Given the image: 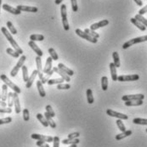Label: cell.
<instances>
[{
    "instance_id": "55",
    "label": "cell",
    "mask_w": 147,
    "mask_h": 147,
    "mask_svg": "<svg viewBox=\"0 0 147 147\" xmlns=\"http://www.w3.org/2000/svg\"><path fill=\"white\" fill-rule=\"evenodd\" d=\"M135 3H136V4L137 5H139V6H142L143 5V2H142V0H134Z\"/></svg>"
},
{
    "instance_id": "48",
    "label": "cell",
    "mask_w": 147,
    "mask_h": 147,
    "mask_svg": "<svg viewBox=\"0 0 147 147\" xmlns=\"http://www.w3.org/2000/svg\"><path fill=\"white\" fill-rule=\"evenodd\" d=\"M71 9L73 12H77L78 10V2L77 0H71Z\"/></svg>"
},
{
    "instance_id": "41",
    "label": "cell",
    "mask_w": 147,
    "mask_h": 147,
    "mask_svg": "<svg viewBox=\"0 0 147 147\" xmlns=\"http://www.w3.org/2000/svg\"><path fill=\"white\" fill-rule=\"evenodd\" d=\"M7 100H8V103H7V105L9 107H12L13 105H14V101H13V93L12 92H9L8 93V98H7Z\"/></svg>"
},
{
    "instance_id": "23",
    "label": "cell",
    "mask_w": 147,
    "mask_h": 147,
    "mask_svg": "<svg viewBox=\"0 0 147 147\" xmlns=\"http://www.w3.org/2000/svg\"><path fill=\"white\" fill-rule=\"evenodd\" d=\"M80 140L79 139H66V140H63L62 143L64 145H78L79 144Z\"/></svg>"
},
{
    "instance_id": "10",
    "label": "cell",
    "mask_w": 147,
    "mask_h": 147,
    "mask_svg": "<svg viewBox=\"0 0 147 147\" xmlns=\"http://www.w3.org/2000/svg\"><path fill=\"white\" fill-rule=\"evenodd\" d=\"M13 101H14V105H15V111L16 114H19L21 111V104H20V100L17 93H13Z\"/></svg>"
},
{
    "instance_id": "57",
    "label": "cell",
    "mask_w": 147,
    "mask_h": 147,
    "mask_svg": "<svg viewBox=\"0 0 147 147\" xmlns=\"http://www.w3.org/2000/svg\"><path fill=\"white\" fill-rule=\"evenodd\" d=\"M62 1H63V0H55V4L58 5V4H60V3H61Z\"/></svg>"
},
{
    "instance_id": "27",
    "label": "cell",
    "mask_w": 147,
    "mask_h": 147,
    "mask_svg": "<svg viewBox=\"0 0 147 147\" xmlns=\"http://www.w3.org/2000/svg\"><path fill=\"white\" fill-rule=\"evenodd\" d=\"M44 115H45L44 117L46 118V120H47V122H48V123H49V126H50L52 128H55V127H56V123L54 122V120H53L52 117L49 115V113H48V112H45Z\"/></svg>"
},
{
    "instance_id": "7",
    "label": "cell",
    "mask_w": 147,
    "mask_h": 147,
    "mask_svg": "<svg viewBox=\"0 0 147 147\" xmlns=\"http://www.w3.org/2000/svg\"><path fill=\"white\" fill-rule=\"evenodd\" d=\"M32 139L37 140H41L43 142H53L54 137L52 136H47V135H42V134H32L31 135Z\"/></svg>"
},
{
    "instance_id": "59",
    "label": "cell",
    "mask_w": 147,
    "mask_h": 147,
    "mask_svg": "<svg viewBox=\"0 0 147 147\" xmlns=\"http://www.w3.org/2000/svg\"><path fill=\"white\" fill-rule=\"evenodd\" d=\"M0 100H2V93H1V90H0Z\"/></svg>"
},
{
    "instance_id": "52",
    "label": "cell",
    "mask_w": 147,
    "mask_h": 147,
    "mask_svg": "<svg viewBox=\"0 0 147 147\" xmlns=\"http://www.w3.org/2000/svg\"><path fill=\"white\" fill-rule=\"evenodd\" d=\"M79 135H80V134L78 132H74V133L68 134V139H78L79 137Z\"/></svg>"
},
{
    "instance_id": "20",
    "label": "cell",
    "mask_w": 147,
    "mask_h": 147,
    "mask_svg": "<svg viewBox=\"0 0 147 147\" xmlns=\"http://www.w3.org/2000/svg\"><path fill=\"white\" fill-rule=\"evenodd\" d=\"M59 69H61V71H63L64 72H65L68 76H73L74 75V71L71 70V69H70V68H68V67H66L64 64L62 63H59L58 65V66H57Z\"/></svg>"
},
{
    "instance_id": "58",
    "label": "cell",
    "mask_w": 147,
    "mask_h": 147,
    "mask_svg": "<svg viewBox=\"0 0 147 147\" xmlns=\"http://www.w3.org/2000/svg\"><path fill=\"white\" fill-rule=\"evenodd\" d=\"M69 147H78V145H71Z\"/></svg>"
},
{
    "instance_id": "17",
    "label": "cell",
    "mask_w": 147,
    "mask_h": 147,
    "mask_svg": "<svg viewBox=\"0 0 147 147\" xmlns=\"http://www.w3.org/2000/svg\"><path fill=\"white\" fill-rule=\"evenodd\" d=\"M53 70H54L55 72H56L57 74H59V75L61 77V78H63L65 81H66V82H70V81H71L70 76H68L65 72H64L63 71H61V70L59 69L58 67H54Z\"/></svg>"
},
{
    "instance_id": "26",
    "label": "cell",
    "mask_w": 147,
    "mask_h": 147,
    "mask_svg": "<svg viewBox=\"0 0 147 147\" xmlns=\"http://www.w3.org/2000/svg\"><path fill=\"white\" fill-rule=\"evenodd\" d=\"M143 105V100H130V101H125L126 106H140Z\"/></svg>"
},
{
    "instance_id": "34",
    "label": "cell",
    "mask_w": 147,
    "mask_h": 147,
    "mask_svg": "<svg viewBox=\"0 0 147 147\" xmlns=\"http://www.w3.org/2000/svg\"><path fill=\"white\" fill-rule=\"evenodd\" d=\"M6 52H7V54H9V55H11L14 58H18L20 56V54L17 51H16L15 49H11V48H8L6 49Z\"/></svg>"
},
{
    "instance_id": "2",
    "label": "cell",
    "mask_w": 147,
    "mask_h": 147,
    "mask_svg": "<svg viewBox=\"0 0 147 147\" xmlns=\"http://www.w3.org/2000/svg\"><path fill=\"white\" fill-rule=\"evenodd\" d=\"M0 78H1V80L4 83V84H6L9 88H10L15 93L21 94V88H20L17 85H16V84H14L13 82H11V81L8 78V77H7L6 75L2 74V75L0 76Z\"/></svg>"
},
{
    "instance_id": "47",
    "label": "cell",
    "mask_w": 147,
    "mask_h": 147,
    "mask_svg": "<svg viewBox=\"0 0 147 147\" xmlns=\"http://www.w3.org/2000/svg\"><path fill=\"white\" fill-rule=\"evenodd\" d=\"M71 88V85L70 84H60L57 85V88L58 89H61V90H67Z\"/></svg>"
},
{
    "instance_id": "45",
    "label": "cell",
    "mask_w": 147,
    "mask_h": 147,
    "mask_svg": "<svg viewBox=\"0 0 147 147\" xmlns=\"http://www.w3.org/2000/svg\"><path fill=\"white\" fill-rule=\"evenodd\" d=\"M12 122V118L8 117H5V118H1L0 119V125H3V124H8V123H10Z\"/></svg>"
},
{
    "instance_id": "29",
    "label": "cell",
    "mask_w": 147,
    "mask_h": 147,
    "mask_svg": "<svg viewBox=\"0 0 147 147\" xmlns=\"http://www.w3.org/2000/svg\"><path fill=\"white\" fill-rule=\"evenodd\" d=\"M54 73H55L54 70H53V69H52V70H50L48 73H46V74H45V76H43V77H42V78L40 80V81H41V83H42V84H46V83L49 80L50 77H51Z\"/></svg>"
},
{
    "instance_id": "37",
    "label": "cell",
    "mask_w": 147,
    "mask_h": 147,
    "mask_svg": "<svg viewBox=\"0 0 147 147\" xmlns=\"http://www.w3.org/2000/svg\"><path fill=\"white\" fill-rule=\"evenodd\" d=\"M64 80L63 78H55V79H49L48 82H47V84H49V85H53V84H63L64 83Z\"/></svg>"
},
{
    "instance_id": "16",
    "label": "cell",
    "mask_w": 147,
    "mask_h": 147,
    "mask_svg": "<svg viewBox=\"0 0 147 147\" xmlns=\"http://www.w3.org/2000/svg\"><path fill=\"white\" fill-rule=\"evenodd\" d=\"M37 76H38V71H37V70H34V71H32V75L29 77L27 82L26 83V88H29L32 87V85L33 84V82H34V80H35V78H36Z\"/></svg>"
},
{
    "instance_id": "15",
    "label": "cell",
    "mask_w": 147,
    "mask_h": 147,
    "mask_svg": "<svg viewBox=\"0 0 147 147\" xmlns=\"http://www.w3.org/2000/svg\"><path fill=\"white\" fill-rule=\"evenodd\" d=\"M28 45L32 48V49L38 55V56H39V57H42V51L39 49V47L35 43V42H33V41H29V42H28Z\"/></svg>"
},
{
    "instance_id": "32",
    "label": "cell",
    "mask_w": 147,
    "mask_h": 147,
    "mask_svg": "<svg viewBox=\"0 0 147 147\" xmlns=\"http://www.w3.org/2000/svg\"><path fill=\"white\" fill-rule=\"evenodd\" d=\"M37 118L38 119V121L41 123V124H42L43 127H48L49 126V123H48V122H47V120H46V118L42 116V114H40V113H38L37 114Z\"/></svg>"
},
{
    "instance_id": "36",
    "label": "cell",
    "mask_w": 147,
    "mask_h": 147,
    "mask_svg": "<svg viewBox=\"0 0 147 147\" xmlns=\"http://www.w3.org/2000/svg\"><path fill=\"white\" fill-rule=\"evenodd\" d=\"M22 69V75H23V80L24 82H27L28 78H29V76H28V70H27V67L26 65H23L21 67Z\"/></svg>"
},
{
    "instance_id": "50",
    "label": "cell",
    "mask_w": 147,
    "mask_h": 147,
    "mask_svg": "<svg viewBox=\"0 0 147 147\" xmlns=\"http://www.w3.org/2000/svg\"><path fill=\"white\" fill-rule=\"evenodd\" d=\"M12 110L10 107H1L0 106V113H11Z\"/></svg>"
},
{
    "instance_id": "30",
    "label": "cell",
    "mask_w": 147,
    "mask_h": 147,
    "mask_svg": "<svg viewBox=\"0 0 147 147\" xmlns=\"http://www.w3.org/2000/svg\"><path fill=\"white\" fill-rule=\"evenodd\" d=\"M112 57H113V63L116 65V67H120L121 63H120V59H119V55L117 52H113L112 54Z\"/></svg>"
},
{
    "instance_id": "8",
    "label": "cell",
    "mask_w": 147,
    "mask_h": 147,
    "mask_svg": "<svg viewBox=\"0 0 147 147\" xmlns=\"http://www.w3.org/2000/svg\"><path fill=\"white\" fill-rule=\"evenodd\" d=\"M76 33H77L78 36H79L80 38H84L85 40H88V42H93V43H96V42H98V40H97L96 38H94L90 37L88 34L85 33L84 31H82V30H80V29H77V30H76Z\"/></svg>"
},
{
    "instance_id": "21",
    "label": "cell",
    "mask_w": 147,
    "mask_h": 147,
    "mask_svg": "<svg viewBox=\"0 0 147 147\" xmlns=\"http://www.w3.org/2000/svg\"><path fill=\"white\" fill-rule=\"evenodd\" d=\"M52 61H53V60H52L51 57L47 58L46 63H45V67H44L43 70H42V72H43L44 74L48 73L50 70H52Z\"/></svg>"
},
{
    "instance_id": "39",
    "label": "cell",
    "mask_w": 147,
    "mask_h": 147,
    "mask_svg": "<svg viewBox=\"0 0 147 147\" xmlns=\"http://www.w3.org/2000/svg\"><path fill=\"white\" fill-rule=\"evenodd\" d=\"M101 87L104 91H106L108 88V78L105 76L102 77V78H101Z\"/></svg>"
},
{
    "instance_id": "6",
    "label": "cell",
    "mask_w": 147,
    "mask_h": 147,
    "mask_svg": "<svg viewBox=\"0 0 147 147\" xmlns=\"http://www.w3.org/2000/svg\"><path fill=\"white\" fill-rule=\"evenodd\" d=\"M106 114L110 117H117L118 119H121V120H127L128 119V117L123 114V113H120V112H117V111H115L111 109H108L106 110Z\"/></svg>"
},
{
    "instance_id": "18",
    "label": "cell",
    "mask_w": 147,
    "mask_h": 147,
    "mask_svg": "<svg viewBox=\"0 0 147 147\" xmlns=\"http://www.w3.org/2000/svg\"><path fill=\"white\" fill-rule=\"evenodd\" d=\"M110 70H111V79L113 81H117V67L114 65V63H110Z\"/></svg>"
},
{
    "instance_id": "61",
    "label": "cell",
    "mask_w": 147,
    "mask_h": 147,
    "mask_svg": "<svg viewBox=\"0 0 147 147\" xmlns=\"http://www.w3.org/2000/svg\"><path fill=\"white\" fill-rule=\"evenodd\" d=\"M146 133H147V128H146Z\"/></svg>"
},
{
    "instance_id": "31",
    "label": "cell",
    "mask_w": 147,
    "mask_h": 147,
    "mask_svg": "<svg viewBox=\"0 0 147 147\" xmlns=\"http://www.w3.org/2000/svg\"><path fill=\"white\" fill-rule=\"evenodd\" d=\"M30 40L36 42V41H43L44 40V36L41 34H32L30 36Z\"/></svg>"
},
{
    "instance_id": "46",
    "label": "cell",
    "mask_w": 147,
    "mask_h": 147,
    "mask_svg": "<svg viewBox=\"0 0 147 147\" xmlns=\"http://www.w3.org/2000/svg\"><path fill=\"white\" fill-rule=\"evenodd\" d=\"M61 18L64 17H67V13H66V6L65 4H61Z\"/></svg>"
},
{
    "instance_id": "38",
    "label": "cell",
    "mask_w": 147,
    "mask_h": 147,
    "mask_svg": "<svg viewBox=\"0 0 147 147\" xmlns=\"http://www.w3.org/2000/svg\"><path fill=\"white\" fill-rule=\"evenodd\" d=\"M137 21H139L141 24H143L146 27H147V19H146L143 16H140V15H136L135 17H134Z\"/></svg>"
},
{
    "instance_id": "54",
    "label": "cell",
    "mask_w": 147,
    "mask_h": 147,
    "mask_svg": "<svg viewBox=\"0 0 147 147\" xmlns=\"http://www.w3.org/2000/svg\"><path fill=\"white\" fill-rule=\"evenodd\" d=\"M147 13V4L146 6H144L142 9H140V11H139V15H140V16H143L144 14H146Z\"/></svg>"
},
{
    "instance_id": "35",
    "label": "cell",
    "mask_w": 147,
    "mask_h": 147,
    "mask_svg": "<svg viewBox=\"0 0 147 147\" xmlns=\"http://www.w3.org/2000/svg\"><path fill=\"white\" fill-rule=\"evenodd\" d=\"M49 53L50 57L52 58V60H53V61H58L59 56H58L57 53L55 52V50L53 48H49Z\"/></svg>"
},
{
    "instance_id": "19",
    "label": "cell",
    "mask_w": 147,
    "mask_h": 147,
    "mask_svg": "<svg viewBox=\"0 0 147 147\" xmlns=\"http://www.w3.org/2000/svg\"><path fill=\"white\" fill-rule=\"evenodd\" d=\"M132 134H133V132H132L131 130H126V131H124V132H122V133L119 134H117V135H116V140H122L125 139L127 137L130 136Z\"/></svg>"
},
{
    "instance_id": "43",
    "label": "cell",
    "mask_w": 147,
    "mask_h": 147,
    "mask_svg": "<svg viewBox=\"0 0 147 147\" xmlns=\"http://www.w3.org/2000/svg\"><path fill=\"white\" fill-rule=\"evenodd\" d=\"M45 110H46V112H48L49 115L51 117H55V111H54V110H53V108H52L51 105H46Z\"/></svg>"
},
{
    "instance_id": "44",
    "label": "cell",
    "mask_w": 147,
    "mask_h": 147,
    "mask_svg": "<svg viewBox=\"0 0 147 147\" xmlns=\"http://www.w3.org/2000/svg\"><path fill=\"white\" fill-rule=\"evenodd\" d=\"M23 119L25 122H28L30 119V113H29V110L25 108L23 110Z\"/></svg>"
},
{
    "instance_id": "12",
    "label": "cell",
    "mask_w": 147,
    "mask_h": 147,
    "mask_svg": "<svg viewBox=\"0 0 147 147\" xmlns=\"http://www.w3.org/2000/svg\"><path fill=\"white\" fill-rule=\"evenodd\" d=\"M36 65H37V71H38V75L39 78V80H41L43 77V72H42V60L41 57L37 56L36 57Z\"/></svg>"
},
{
    "instance_id": "22",
    "label": "cell",
    "mask_w": 147,
    "mask_h": 147,
    "mask_svg": "<svg viewBox=\"0 0 147 147\" xmlns=\"http://www.w3.org/2000/svg\"><path fill=\"white\" fill-rule=\"evenodd\" d=\"M130 21H131V22H132V23H133V24H134L135 26H137V27H138V28H139L140 31H142V32H145V31L146 30V26H145L143 24H141L140 21H137L135 18H131V19H130Z\"/></svg>"
},
{
    "instance_id": "1",
    "label": "cell",
    "mask_w": 147,
    "mask_h": 147,
    "mask_svg": "<svg viewBox=\"0 0 147 147\" xmlns=\"http://www.w3.org/2000/svg\"><path fill=\"white\" fill-rule=\"evenodd\" d=\"M1 31H2V32L3 33V35L5 36V38L8 39V41L10 42L11 46L15 49V50L17 51L20 55H22V54H23V50L21 49V47L18 45V43L16 42V40L13 38V37L11 36V33H10L5 27H2V28H1Z\"/></svg>"
},
{
    "instance_id": "42",
    "label": "cell",
    "mask_w": 147,
    "mask_h": 147,
    "mask_svg": "<svg viewBox=\"0 0 147 147\" xmlns=\"http://www.w3.org/2000/svg\"><path fill=\"white\" fill-rule=\"evenodd\" d=\"M116 123H117V125L118 128H119V130H120L121 132H124V131H126V127H125V125L123 124V121H122L121 119L117 120V121H116Z\"/></svg>"
},
{
    "instance_id": "25",
    "label": "cell",
    "mask_w": 147,
    "mask_h": 147,
    "mask_svg": "<svg viewBox=\"0 0 147 147\" xmlns=\"http://www.w3.org/2000/svg\"><path fill=\"white\" fill-rule=\"evenodd\" d=\"M86 94H87V101H88V104H93L94 102V96H93L92 89H90V88L87 89Z\"/></svg>"
},
{
    "instance_id": "3",
    "label": "cell",
    "mask_w": 147,
    "mask_h": 147,
    "mask_svg": "<svg viewBox=\"0 0 147 147\" xmlns=\"http://www.w3.org/2000/svg\"><path fill=\"white\" fill-rule=\"evenodd\" d=\"M146 41H147V35L142 36V37H138V38H133V39H130V40L127 41V42L123 45V49H127V48L131 47V46H132V45H134V44L140 43V42H146Z\"/></svg>"
},
{
    "instance_id": "5",
    "label": "cell",
    "mask_w": 147,
    "mask_h": 147,
    "mask_svg": "<svg viewBox=\"0 0 147 147\" xmlns=\"http://www.w3.org/2000/svg\"><path fill=\"white\" fill-rule=\"evenodd\" d=\"M140 79V76L137 74L133 75H122L117 77V81L120 82H132V81H137Z\"/></svg>"
},
{
    "instance_id": "24",
    "label": "cell",
    "mask_w": 147,
    "mask_h": 147,
    "mask_svg": "<svg viewBox=\"0 0 147 147\" xmlns=\"http://www.w3.org/2000/svg\"><path fill=\"white\" fill-rule=\"evenodd\" d=\"M2 100L3 101H6L7 98H8V86L6 84H3L2 86Z\"/></svg>"
},
{
    "instance_id": "51",
    "label": "cell",
    "mask_w": 147,
    "mask_h": 147,
    "mask_svg": "<svg viewBox=\"0 0 147 147\" xmlns=\"http://www.w3.org/2000/svg\"><path fill=\"white\" fill-rule=\"evenodd\" d=\"M53 143V147H60V138L58 136H55Z\"/></svg>"
},
{
    "instance_id": "13",
    "label": "cell",
    "mask_w": 147,
    "mask_h": 147,
    "mask_svg": "<svg viewBox=\"0 0 147 147\" xmlns=\"http://www.w3.org/2000/svg\"><path fill=\"white\" fill-rule=\"evenodd\" d=\"M2 8H3L5 11H8L9 13H11V14H13V15H20L21 13V11H20L18 9L13 8V7H11V6H9V4H6V3L3 4V5H2Z\"/></svg>"
},
{
    "instance_id": "53",
    "label": "cell",
    "mask_w": 147,
    "mask_h": 147,
    "mask_svg": "<svg viewBox=\"0 0 147 147\" xmlns=\"http://www.w3.org/2000/svg\"><path fill=\"white\" fill-rule=\"evenodd\" d=\"M36 145L38 147H49V145L48 143H45L41 140H38V142H36Z\"/></svg>"
},
{
    "instance_id": "56",
    "label": "cell",
    "mask_w": 147,
    "mask_h": 147,
    "mask_svg": "<svg viewBox=\"0 0 147 147\" xmlns=\"http://www.w3.org/2000/svg\"><path fill=\"white\" fill-rule=\"evenodd\" d=\"M0 106L1 107H6L7 106V103L5 101H3V100H0Z\"/></svg>"
},
{
    "instance_id": "49",
    "label": "cell",
    "mask_w": 147,
    "mask_h": 147,
    "mask_svg": "<svg viewBox=\"0 0 147 147\" xmlns=\"http://www.w3.org/2000/svg\"><path fill=\"white\" fill-rule=\"evenodd\" d=\"M62 24H63L64 29H65V31H68L70 27H69L68 21H67V17H64V18H62Z\"/></svg>"
},
{
    "instance_id": "28",
    "label": "cell",
    "mask_w": 147,
    "mask_h": 147,
    "mask_svg": "<svg viewBox=\"0 0 147 147\" xmlns=\"http://www.w3.org/2000/svg\"><path fill=\"white\" fill-rule=\"evenodd\" d=\"M37 88H38V89L39 95H40L41 97H45L46 93H45V90H44V88H43V84L41 83L40 80H38V81L37 82Z\"/></svg>"
},
{
    "instance_id": "9",
    "label": "cell",
    "mask_w": 147,
    "mask_h": 147,
    "mask_svg": "<svg viewBox=\"0 0 147 147\" xmlns=\"http://www.w3.org/2000/svg\"><path fill=\"white\" fill-rule=\"evenodd\" d=\"M145 95L142 94H128L123 95L122 97V100L123 101H130V100H144Z\"/></svg>"
},
{
    "instance_id": "60",
    "label": "cell",
    "mask_w": 147,
    "mask_h": 147,
    "mask_svg": "<svg viewBox=\"0 0 147 147\" xmlns=\"http://www.w3.org/2000/svg\"><path fill=\"white\" fill-rule=\"evenodd\" d=\"M1 6H2V0H0V9H1Z\"/></svg>"
},
{
    "instance_id": "40",
    "label": "cell",
    "mask_w": 147,
    "mask_h": 147,
    "mask_svg": "<svg viewBox=\"0 0 147 147\" xmlns=\"http://www.w3.org/2000/svg\"><path fill=\"white\" fill-rule=\"evenodd\" d=\"M6 25H7V26H8L9 32H10L12 34H17V30L15 28V26H13V24H12L11 21H7Z\"/></svg>"
},
{
    "instance_id": "4",
    "label": "cell",
    "mask_w": 147,
    "mask_h": 147,
    "mask_svg": "<svg viewBox=\"0 0 147 147\" xmlns=\"http://www.w3.org/2000/svg\"><path fill=\"white\" fill-rule=\"evenodd\" d=\"M26 60V57L25 55H21V57H20V59H19V61H18V62H17V64L15 65V67H14V68L11 70V71H10V76H11V77L14 78V77H16V76L17 75L19 70L24 65V63H25Z\"/></svg>"
},
{
    "instance_id": "14",
    "label": "cell",
    "mask_w": 147,
    "mask_h": 147,
    "mask_svg": "<svg viewBox=\"0 0 147 147\" xmlns=\"http://www.w3.org/2000/svg\"><path fill=\"white\" fill-rule=\"evenodd\" d=\"M109 24V21L108 20H103V21H100V22H97V23H94L90 26V29L93 30V31H95L100 27H104L106 26L107 25Z\"/></svg>"
},
{
    "instance_id": "11",
    "label": "cell",
    "mask_w": 147,
    "mask_h": 147,
    "mask_svg": "<svg viewBox=\"0 0 147 147\" xmlns=\"http://www.w3.org/2000/svg\"><path fill=\"white\" fill-rule=\"evenodd\" d=\"M20 11H26V12H31V13H36L38 12V9L37 7L33 6H26V5H18L16 7Z\"/></svg>"
},
{
    "instance_id": "33",
    "label": "cell",
    "mask_w": 147,
    "mask_h": 147,
    "mask_svg": "<svg viewBox=\"0 0 147 147\" xmlns=\"http://www.w3.org/2000/svg\"><path fill=\"white\" fill-rule=\"evenodd\" d=\"M84 32L87 33V34H88L90 37H92V38H94L98 39V38H100V34L97 33V32H95L94 31H93V30H91V29H85V30H84Z\"/></svg>"
}]
</instances>
